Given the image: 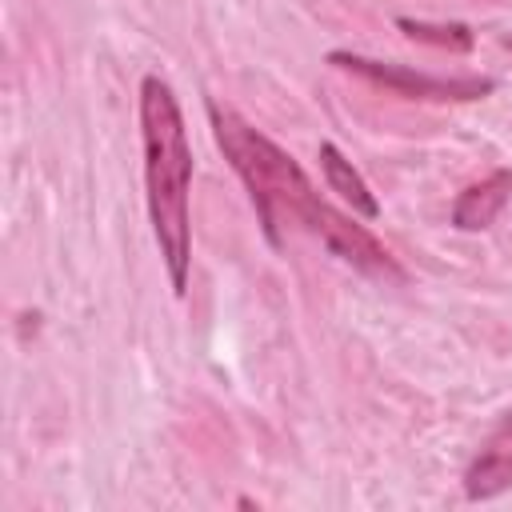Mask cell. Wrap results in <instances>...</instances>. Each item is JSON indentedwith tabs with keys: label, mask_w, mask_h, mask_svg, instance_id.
<instances>
[{
	"label": "cell",
	"mask_w": 512,
	"mask_h": 512,
	"mask_svg": "<svg viewBox=\"0 0 512 512\" xmlns=\"http://www.w3.org/2000/svg\"><path fill=\"white\" fill-rule=\"evenodd\" d=\"M328 64L340 68V72H352L392 96H404V100H484L496 92V80L492 76H428V72H416L408 64H392V60H372V56H360V52H328Z\"/></svg>",
	"instance_id": "obj_3"
},
{
	"label": "cell",
	"mask_w": 512,
	"mask_h": 512,
	"mask_svg": "<svg viewBox=\"0 0 512 512\" xmlns=\"http://www.w3.org/2000/svg\"><path fill=\"white\" fill-rule=\"evenodd\" d=\"M396 28L416 40V44H428V48H440V52H472L476 44V32L460 20H448V24H432V20H412V16H396Z\"/></svg>",
	"instance_id": "obj_7"
},
{
	"label": "cell",
	"mask_w": 512,
	"mask_h": 512,
	"mask_svg": "<svg viewBox=\"0 0 512 512\" xmlns=\"http://www.w3.org/2000/svg\"><path fill=\"white\" fill-rule=\"evenodd\" d=\"M508 200H512V168H492L484 180L468 184L452 200V228L484 232L488 224H496V216L508 208Z\"/></svg>",
	"instance_id": "obj_5"
},
{
	"label": "cell",
	"mask_w": 512,
	"mask_h": 512,
	"mask_svg": "<svg viewBox=\"0 0 512 512\" xmlns=\"http://www.w3.org/2000/svg\"><path fill=\"white\" fill-rule=\"evenodd\" d=\"M316 160H320V172H324V180H328V192H336V196L352 208V216H364V220H376V216H380L376 192L368 188V180L352 168V160H348L332 140H324V144L316 148Z\"/></svg>",
	"instance_id": "obj_6"
},
{
	"label": "cell",
	"mask_w": 512,
	"mask_h": 512,
	"mask_svg": "<svg viewBox=\"0 0 512 512\" xmlns=\"http://www.w3.org/2000/svg\"><path fill=\"white\" fill-rule=\"evenodd\" d=\"M208 124L212 136L224 152V160L232 164V172L244 180L256 220L268 236L272 248H280V224H300L308 236H316L336 260L352 264L360 276L380 280V284H404L408 272L400 268V260L364 228L356 224V216L332 208L308 180V172L276 144L268 140L260 128H252L240 112L208 100Z\"/></svg>",
	"instance_id": "obj_1"
},
{
	"label": "cell",
	"mask_w": 512,
	"mask_h": 512,
	"mask_svg": "<svg viewBox=\"0 0 512 512\" xmlns=\"http://www.w3.org/2000/svg\"><path fill=\"white\" fill-rule=\"evenodd\" d=\"M500 44H504V48L512 52V32H504V36H500Z\"/></svg>",
	"instance_id": "obj_8"
},
{
	"label": "cell",
	"mask_w": 512,
	"mask_h": 512,
	"mask_svg": "<svg viewBox=\"0 0 512 512\" xmlns=\"http://www.w3.org/2000/svg\"><path fill=\"white\" fill-rule=\"evenodd\" d=\"M512 488V408L480 440L472 464L464 468V496L468 500H496Z\"/></svg>",
	"instance_id": "obj_4"
},
{
	"label": "cell",
	"mask_w": 512,
	"mask_h": 512,
	"mask_svg": "<svg viewBox=\"0 0 512 512\" xmlns=\"http://www.w3.org/2000/svg\"><path fill=\"white\" fill-rule=\"evenodd\" d=\"M140 144H144V196L152 216V236L160 244V260L168 268V284L176 296L188 292L192 264V144L180 100L168 80H140Z\"/></svg>",
	"instance_id": "obj_2"
}]
</instances>
